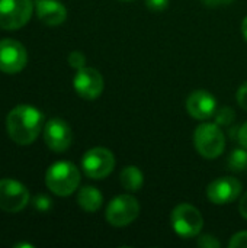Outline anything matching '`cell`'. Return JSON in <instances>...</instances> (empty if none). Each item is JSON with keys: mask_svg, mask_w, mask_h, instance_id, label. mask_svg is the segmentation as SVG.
Returning a JSON list of instances; mask_svg holds the SVG:
<instances>
[{"mask_svg": "<svg viewBox=\"0 0 247 248\" xmlns=\"http://www.w3.org/2000/svg\"><path fill=\"white\" fill-rule=\"evenodd\" d=\"M16 247H28V248H32L31 244H16Z\"/></svg>", "mask_w": 247, "mask_h": 248, "instance_id": "f1b7e54d", "label": "cell"}, {"mask_svg": "<svg viewBox=\"0 0 247 248\" xmlns=\"http://www.w3.org/2000/svg\"><path fill=\"white\" fill-rule=\"evenodd\" d=\"M214 118H215V124H218L220 126H227L231 122H234L236 113H234V110L231 108L223 106V108H220V109L215 110Z\"/></svg>", "mask_w": 247, "mask_h": 248, "instance_id": "ac0fdd59", "label": "cell"}, {"mask_svg": "<svg viewBox=\"0 0 247 248\" xmlns=\"http://www.w3.org/2000/svg\"><path fill=\"white\" fill-rule=\"evenodd\" d=\"M73 86H74L76 93L82 99L95 100L102 94L105 83H103L102 74L98 70L92 67H83L77 70L73 78Z\"/></svg>", "mask_w": 247, "mask_h": 248, "instance_id": "30bf717a", "label": "cell"}, {"mask_svg": "<svg viewBox=\"0 0 247 248\" xmlns=\"http://www.w3.org/2000/svg\"><path fill=\"white\" fill-rule=\"evenodd\" d=\"M115 167L114 154L103 147H95L84 153L82 158V169L89 179L102 180L108 177Z\"/></svg>", "mask_w": 247, "mask_h": 248, "instance_id": "8992f818", "label": "cell"}, {"mask_svg": "<svg viewBox=\"0 0 247 248\" xmlns=\"http://www.w3.org/2000/svg\"><path fill=\"white\" fill-rule=\"evenodd\" d=\"M77 203L86 212H96L103 203V196L99 189L93 186H84L77 193Z\"/></svg>", "mask_w": 247, "mask_h": 248, "instance_id": "9a60e30c", "label": "cell"}, {"mask_svg": "<svg viewBox=\"0 0 247 248\" xmlns=\"http://www.w3.org/2000/svg\"><path fill=\"white\" fill-rule=\"evenodd\" d=\"M44 141L47 147L55 153H63L68 150L73 141L70 125L60 118L49 119L44 126Z\"/></svg>", "mask_w": 247, "mask_h": 248, "instance_id": "8fae6325", "label": "cell"}, {"mask_svg": "<svg viewBox=\"0 0 247 248\" xmlns=\"http://www.w3.org/2000/svg\"><path fill=\"white\" fill-rule=\"evenodd\" d=\"M239 211H240V215L247 219V192L243 195V198L240 199V203H239Z\"/></svg>", "mask_w": 247, "mask_h": 248, "instance_id": "4316f807", "label": "cell"}, {"mask_svg": "<svg viewBox=\"0 0 247 248\" xmlns=\"http://www.w3.org/2000/svg\"><path fill=\"white\" fill-rule=\"evenodd\" d=\"M28 62L26 48L16 39H0V71L16 74L25 68Z\"/></svg>", "mask_w": 247, "mask_h": 248, "instance_id": "ba28073f", "label": "cell"}, {"mask_svg": "<svg viewBox=\"0 0 247 248\" xmlns=\"http://www.w3.org/2000/svg\"><path fill=\"white\" fill-rule=\"evenodd\" d=\"M229 169L231 171H245L247 170V151L243 148H236L229 155Z\"/></svg>", "mask_w": 247, "mask_h": 248, "instance_id": "e0dca14e", "label": "cell"}, {"mask_svg": "<svg viewBox=\"0 0 247 248\" xmlns=\"http://www.w3.org/2000/svg\"><path fill=\"white\" fill-rule=\"evenodd\" d=\"M32 205L35 206V209H38V211H41V212H45V211L51 209V205H52V203H51V199H49L48 196H45V195H38V196L33 198Z\"/></svg>", "mask_w": 247, "mask_h": 248, "instance_id": "44dd1931", "label": "cell"}, {"mask_svg": "<svg viewBox=\"0 0 247 248\" xmlns=\"http://www.w3.org/2000/svg\"><path fill=\"white\" fill-rule=\"evenodd\" d=\"M197 244L201 248H218L221 246L220 241L213 235H201Z\"/></svg>", "mask_w": 247, "mask_h": 248, "instance_id": "7402d4cb", "label": "cell"}, {"mask_svg": "<svg viewBox=\"0 0 247 248\" xmlns=\"http://www.w3.org/2000/svg\"><path fill=\"white\" fill-rule=\"evenodd\" d=\"M237 103L240 105V108L247 110V83L242 84L237 90Z\"/></svg>", "mask_w": 247, "mask_h": 248, "instance_id": "cb8c5ba5", "label": "cell"}, {"mask_svg": "<svg viewBox=\"0 0 247 248\" xmlns=\"http://www.w3.org/2000/svg\"><path fill=\"white\" fill-rule=\"evenodd\" d=\"M237 140L239 142L245 147L247 150V122L242 125V128L239 129V134H237Z\"/></svg>", "mask_w": 247, "mask_h": 248, "instance_id": "d4e9b609", "label": "cell"}, {"mask_svg": "<svg viewBox=\"0 0 247 248\" xmlns=\"http://www.w3.org/2000/svg\"><path fill=\"white\" fill-rule=\"evenodd\" d=\"M29 203L28 189L13 179L0 180V209L6 212H19Z\"/></svg>", "mask_w": 247, "mask_h": 248, "instance_id": "9c48e42d", "label": "cell"}, {"mask_svg": "<svg viewBox=\"0 0 247 248\" xmlns=\"http://www.w3.org/2000/svg\"><path fill=\"white\" fill-rule=\"evenodd\" d=\"M207 7H220L224 4H230L233 0H201Z\"/></svg>", "mask_w": 247, "mask_h": 248, "instance_id": "484cf974", "label": "cell"}, {"mask_svg": "<svg viewBox=\"0 0 247 248\" xmlns=\"http://www.w3.org/2000/svg\"><path fill=\"white\" fill-rule=\"evenodd\" d=\"M194 144L199 155L207 160L218 158L226 148V137L218 124H201L194 134Z\"/></svg>", "mask_w": 247, "mask_h": 248, "instance_id": "3957f363", "label": "cell"}, {"mask_svg": "<svg viewBox=\"0 0 247 248\" xmlns=\"http://www.w3.org/2000/svg\"><path fill=\"white\" fill-rule=\"evenodd\" d=\"M33 3L31 0H0V28L16 31L31 19Z\"/></svg>", "mask_w": 247, "mask_h": 248, "instance_id": "52a82bcc", "label": "cell"}, {"mask_svg": "<svg viewBox=\"0 0 247 248\" xmlns=\"http://www.w3.org/2000/svg\"><path fill=\"white\" fill-rule=\"evenodd\" d=\"M140 215V203L131 195H119L114 198L105 212L106 221L115 228H124L132 224Z\"/></svg>", "mask_w": 247, "mask_h": 248, "instance_id": "5b68a950", "label": "cell"}, {"mask_svg": "<svg viewBox=\"0 0 247 248\" xmlns=\"http://www.w3.org/2000/svg\"><path fill=\"white\" fill-rule=\"evenodd\" d=\"M35 9L38 19L48 26L61 25L67 17V9L58 0H36Z\"/></svg>", "mask_w": 247, "mask_h": 248, "instance_id": "5bb4252c", "label": "cell"}, {"mask_svg": "<svg viewBox=\"0 0 247 248\" xmlns=\"http://www.w3.org/2000/svg\"><path fill=\"white\" fill-rule=\"evenodd\" d=\"M45 185L57 196H70L80 185V171L70 161H57L47 170Z\"/></svg>", "mask_w": 247, "mask_h": 248, "instance_id": "7a4b0ae2", "label": "cell"}, {"mask_svg": "<svg viewBox=\"0 0 247 248\" xmlns=\"http://www.w3.org/2000/svg\"><path fill=\"white\" fill-rule=\"evenodd\" d=\"M68 64H70V67H73L76 70H80L86 64V57L80 51H73L68 55Z\"/></svg>", "mask_w": 247, "mask_h": 248, "instance_id": "d6986e66", "label": "cell"}, {"mask_svg": "<svg viewBox=\"0 0 247 248\" xmlns=\"http://www.w3.org/2000/svg\"><path fill=\"white\" fill-rule=\"evenodd\" d=\"M188 113L198 121H207L214 116L217 110V100L214 94L207 90H195L186 99Z\"/></svg>", "mask_w": 247, "mask_h": 248, "instance_id": "4fadbf2b", "label": "cell"}, {"mask_svg": "<svg viewBox=\"0 0 247 248\" xmlns=\"http://www.w3.org/2000/svg\"><path fill=\"white\" fill-rule=\"evenodd\" d=\"M146 6L153 12H162L167 9L169 0H146Z\"/></svg>", "mask_w": 247, "mask_h": 248, "instance_id": "603a6c76", "label": "cell"}, {"mask_svg": "<svg viewBox=\"0 0 247 248\" xmlns=\"http://www.w3.org/2000/svg\"><path fill=\"white\" fill-rule=\"evenodd\" d=\"M44 124V115L33 106L19 105L13 108L6 118V128L9 137L19 145L32 144Z\"/></svg>", "mask_w": 247, "mask_h": 248, "instance_id": "6da1fadb", "label": "cell"}, {"mask_svg": "<svg viewBox=\"0 0 247 248\" xmlns=\"http://www.w3.org/2000/svg\"><path fill=\"white\" fill-rule=\"evenodd\" d=\"M230 248H247V231H240L234 234L230 241H229Z\"/></svg>", "mask_w": 247, "mask_h": 248, "instance_id": "ffe728a7", "label": "cell"}, {"mask_svg": "<svg viewBox=\"0 0 247 248\" xmlns=\"http://www.w3.org/2000/svg\"><path fill=\"white\" fill-rule=\"evenodd\" d=\"M242 33H243L245 39L247 41V16L243 19V22H242Z\"/></svg>", "mask_w": 247, "mask_h": 248, "instance_id": "83f0119b", "label": "cell"}, {"mask_svg": "<svg viewBox=\"0 0 247 248\" xmlns=\"http://www.w3.org/2000/svg\"><path fill=\"white\" fill-rule=\"evenodd\" d=\"M242 193V183L234 177H218L207 187V198L214 205H229Z\"/></svg>", "mask_w": 247, "mask_h": 248, "instance_id": "7c38bea8", "label": "cell"}, {"mask_svg": "<svg viewBox=\"0 0 247 248\" xmlns=\"http://www.w3.org/2000/svg\"><path fill=\"white\" fill-rule=\"evenodd\" d=\"M170 222L173 231L181 238H194L199 235L204 225V218L195 206L189 203H181L172 211Z\"/></svg>", "mask_w": 247, "mask_h": 248, "instance_id": "277c9868", "label": "cell"}, {"mask_svg": "<svg viewBox=\"0 0 247 248\" xmlns=\"http://www.w3.org/2000/svg\"><path fill=\"white\" fill-rule=\"evenodd\" d=\"M119 180L125 190L135 193V192H140L144 185V174L138 167L127 166L122 169V171L119 174Z\"/></svg>", "mask_w": 247, "mask_h": 248, "instance_id": "2e32d148", "label": "cell"}, {"mask_svg": "<svg viewBox=\"0 0 247 248\" xmlns=\"http://www.w3.org/2000/svg\"><path fill=\"white\" fill-rule=\"evenodd\" d=\"M119 1H132V0H119Z\"/></svg>", "mask_w": 247, "mask_h": 248, "instance_id": "f546056e", "label": "cell"}]
</instances>
